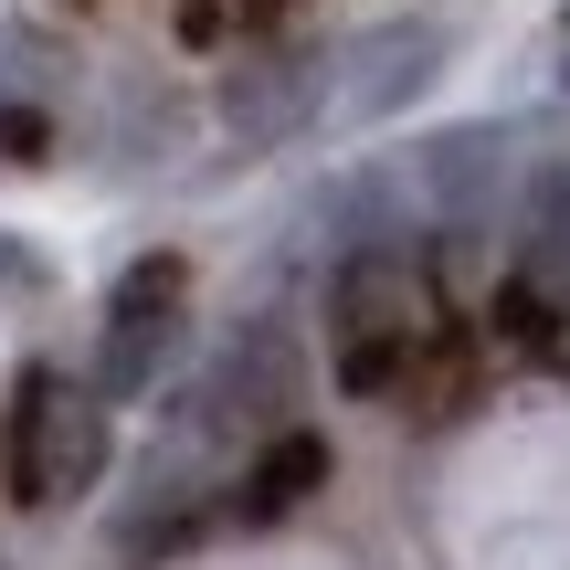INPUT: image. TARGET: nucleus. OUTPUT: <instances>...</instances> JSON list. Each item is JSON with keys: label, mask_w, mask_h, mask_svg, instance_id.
Here are the masks:
<instances>
[{"label": "nucleus", "mask_w": 570, "mask_h": 570, "mask_svg": "<svg viewBox=\"0 0 570 570\" xmlns=\"http://www.w3.org/2000/svg\"><path fill=\"white\" fill-rule=\"evenodd\" d=\"M327 327H338V391H402L412 348L433 327V285L412 265V244H348L327 265Z\"/></svg>", "instance_id": "obj_1"}, {"label": "nucleus", "mask_w": 570, "mask_h": 570, "mask_svg": "<svg viewBox=\"0 0 570 570\" xmlns=\"http://www.w3.org/2000/svg\"><path fill=\"white\" fill-rule=\"evenodd\" d=\"M444 75V21H370V32L327 42V96H317V127L360 138V127L402 117L423 85Z\"/></svg>", "instance_id": "obj_2"}, {"label": "nucleus", "mask_w": 570, "mask_h": 570, "mask_svg": "<svg viewBox=\"0 0 570 570\" xmlns=\"http://www.w3.org/2000/svg\"><path fill=\"white\" fill-rule=\"evenodd\" d=\"M296 402H306V360H296V338H285L275 317H254V327H233L223 360L190 381L180 423H202L212 444H223V433H285V423H296Z\"/></svg>", "instance_id": "obj_3"}, {"label": "nucleus", "mask_w": 570, "mask_h": 570, "mask_svg": "<svg viewBox=\"0 0 570 570\" xmlns=\"http://www.w3.org/2000/svg\"><path fill=\"white\" fill-rule=\"evenodd\" d=\"M180 296H190V265L180 254H138L106 296V338H96V391L106 402H148L180 360Z\"/></svg>", "instance_id": "obj_4"}, {"label": "nucleus", "mask_w": 570, "mask_h": 570, "mask_svg": "<svg viewBox=\"0 0 570 570\" xmlns=\"http://www.w3.org/2000/svg\"><path fill=\"white\" fill-rule=\"evenodd\" d=\"M317 96H327V53H285V42H265V53H244L223 75V127L244 138V159H265V148H285V138L317 127Z\"/></svg>", "instance_id": "obj_5"}, {"label": "nucleus", "mask_w": 570, "mask_h": 570, "mask_svg": "<svg viewBox=\"0 0 570 570\" xmlns=\"http://www.w3.org/2000/svg\"><path fill=\"white\" fill-rule=\"evenodd\" d=\"M412 180H423V202L444 212L454 233H475V223L497 212V180H508V127L475 117V127H444V138H423Z\"/></svg>", "instance_id": "obj_6"}, {"label": "nucleus", "mask_w": 570, "mask_h": 570, "mask_svg": "<svg viewBox=\"0 0 570 570\" xmlns=\"http://www.w3.org/2000/svg\"><path fill=\"white\" fill-rule=\"evenodd\" d=\"M53 391L63 370L42 360L11 370V402H0V497L11 508H53Z\"/></svg>", "instance_id": "obj_7"}, {"label": "nucleus", "mask_w": 570, "mask_h": 570, "mask_svg": "<svg viewBox=\"0 0 570 570\" xmlns=\"http://www.w3.org/2000/svg\"><path fill=\"white\" fill-rule=\"evenodd\" d=\"M317 487H327V433L285 423V433L254 444V465H244V487L223 497V518H233V529H275V518H296Z\"/></svg>", "instance_id": "obj_8"}, {"label": "nucleus", "mask_w": 570, "mask_h": 570, "mask_svg": "<svg viewBox=\"0 0 570 570\" xmlns=\"http://www.w3.org/2000/svg\"><path fill=\"white\" fill-rule=\"evenodd\" d=\"M117 465V433H106V391L63 381L53 391V497H96V475Z\"/></svg>", "instance_id": "obj_9"}, {"label": "nucleus", "mask_w": 570, "mask_h": 570, "mask_svg": "<svg viewBox=\"0 0 570 570\" xmlns=\"http://www.w3.org/2000/svg\"><path fill=\"white\" fill-rule=\"evenodd\" d=\"M465 402H475L465 327H423V348H412V370H402V412H412V423H454Z\"/></svg>", "instance_id": "obj_10"}, {"label": "nucleus", "mask_w": 570, "mask_h": 570, "mask_svg": "<svg viewBox=\"0 0 570 570\" xmlns=\"http://www.w3.org/2000/svg\"><path fill=\"white\" fill-rule=\"evenodd\" d=\"M487 327L508 348H529V360H560V306L539 296L529 275H497V296H487Z\"/></svg>", "instance_id": "obj_11"}, {"label": "nucleus", "mask_w": 570, "mask_h": 570, "mask_svg": "<svg viewBox=\"0 0 570 570\" xmlns=\"http://www.w3.org/2000/svg\"><path fill=\"white\" fill-rule=\"evenodd\" d=\"M53 159V117L32 96H0V169H42Z\"/></svg>", "instance_id": "obj_12"}, {"label": "nucleus", "mask_w": 570, "mask_h": 570, "mask_svg": "<svg viewBox=\"0 0 570 570\" xmlns=\"http://www.w3.org/2000/svg\"><path fill=\"white\" fill-rule=\"evenodd\" d=\"M539 244H550V265H570V169L539 180Z\"/></svg>", "instance_id": "obj_13"}, {"label": "nucleus", "mask_w": 570, "mask_h": 570, "mask_svg": "<svg viewBox=\"0 0 570 570\" xmlns=\"http://www.w3.org/2000/svg\"><path fill=\"white\" fill-rule=\"evenodd\" d=\"M169 21H180V42H223V0H169Z\"/></svg>", "instance_id": "obj_14"}, {"label": "nucleus", "mask_w": 570, "mask_h": 570, "mask_svg": "<svg viewBox=\"0 0 570 570\" xmlns=\"http://www.w3.org/2000/svg\"><path fill=\"white\" fill-rule=\"evenodd\" d=\"M32 285H42V265L21 254V233H0V296H32Z\"/></svg>", "instance_id": "obj_15"}, {"label": "nucleus", "mask_w": 570, "mask_h": 570, "mask_svg": "<svg viewBox=\"0 0 570 570\" xmlns=\"http://www.w3.org/2000/svg\"><path fill=\"white\" fill-rule=\"evenodd\" d=\"M21 63H42V53H32V42H21V32H0V96H21V85H32V75H21Z\"/></svg>", "instance_id": "obj_16"}, {"label": "nucleus", "mask_w": 570, "mask_h": 570, "mask_svg": "<svg viewBox=\"0 0 570 570\" xmlns=\"http://www.w3.org/2000/svg\"><path fill=\"white\" fill-rule=\"evenodd\" d=\"M560 96H570V11H560Z\"/></svg>", "instance_id": "obj_17"}, {"label": "nucleus", "mask_w": 570, "mask_h": 570, "mask_svg": "<svg viewBox=\"0 0 570 570\" xmlns=\"http://www.w3.org/2000/svg\"><path fill=\"white\" fill-rule=\"evenodd\" d=\"M244 11H265V21H275V11H285V0H244Z\"/></svg>", "instance_id": "obj_18"}]
</instances>
